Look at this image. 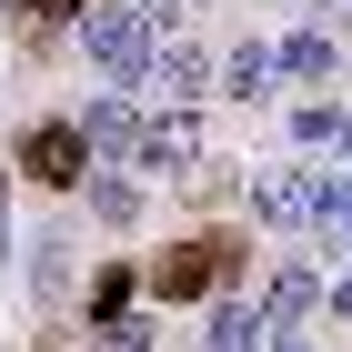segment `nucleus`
I'll return each mask as SVG.
<instances>
[{
	"mask_svg": "<svg viewBox=\"0 0 352 352\" xmlns=\"http://www.w3.org/2000/svg\"><path fill=\"white\" fill-rule=\"evenodd\" d=\"M151 51H162V21H151V0H91V10H81V60L101 71V81L141 91Z\"/></svg>",
	"mask_w": 352,
	"mask_h": 352,
	"instance_id": "obj_1",
	"label": "nucleus"
},
{
	"mask_svg": "<svg viewBox=\"0 0 352 352\" xmlns=\"http://www.w3.org/2000/svg\"><path fill=\"white\" fill-rule=\"evenodd\" d=\"M252 272V252L232 242V232H191V242H171L162 262H151V302H212V292H232Z\"/></svg>",
	"mask_w": 352,
	"mask_h": 352,
	"instance_id": "obj_2",
	"label": "nucleus"
},
{
	"mask_svg": "<svg viewBox=\"0 0 352 352\" xmlns=\"http://www.w3.org/2000/svg\"><path fill=\"white\" fill-rule=\"evenodd\" d=\"M10 171H30L41 191H81V182H91V131H81V111H71V121H30V131L10 141Z\"/></svg>",
	"mask_w": 352,
	"mask_h": 352,
	"instance_id": "obj_3",
	"label": "nucleus"
},
{
	"mask_svg": "<svg viewBox=\"0 0 352 352\" xmlns=\"http://www.w3.org/2000/svg\"><path fill=\"white\" fill-rule=\"evenodd\" d=\"M201 121L191 111H151L141 121V151H131V171H151V182H201Z\"/></svg>",
	"mask_w": 352,
	"mask_h": 352,
	"instance_id": "obj_4",
	"label": "nucleus"
},
{
	"mask_svg": "<svg viewBox=\"0 0 352 352\" xmlns=\"http://www.w3.org/2000/svg\"><path fill=\"white\" fill-rule=\"evenodd\" d=\"M212 81H221V60L201 51V41H171L162 30V51H151V71H141V91L162 111H191V101H212Z\"/></svg>",
	"mask_w": 352,
	"mask_h": 352,
	"instance_id": "obj_5",
	"label": "nucleus"
},
{
	"mask_svg": "<svg viewBox=\"0 0 352 352\" xmlns=\"http://www.w3.org/2000/svg\"><path fill=\"white\" fill-rule=\"evenodd\" d=\"M252 212H262L272 232H312V221H322V171H262V182H252Z\"/></svg>",
	"mask_w": 352,
	"mask_h": 352,
	"instance_id": "obj_6",
	"label": "nucleus"
},
{
	"mask_svg": "<svg viewBox=\"0 0 352 352\" xmlns=\"http://www.w3.org/2000/svg\"><path fill=\"white\" fill-rule=\"evenodd\" d=\"M141 121L151 111H131L121 91H101V101H81V131H91V162H121L131 171V151H141Z\"/></svg>",
	"mask_w": 352,
	"mask_h": 352,
	"instance_id": "obj_7",
	"label": "nucleus"
},
{
	"mask_svg": "<svg viewBox=\"0 0 352 352\" xmlns=\"http://www.w3.org/2000/svg\"><path fill=\"white\" fill-rule=\"evenodd\" d=\"M262 332H272V312H262V302H242V292H212V332H201V352H272Z\"/></svg>",
	"mask_w": 352,
	"mask_h": 352,
	"instance_id": "obj_8",
	"label": "nucleus"
},
{
	"mask_svg": "<svg viewBox=\"0 0 352 352\" xmlns=\"http://www.w3.org/2000/svg\"><path fill=\"white\" fill-rule=\"evenodd\" d=\"M342 60H352V51H342V41H332L322 21H302L292 41H282V71H292V81H332V71H342Z\"/></svg>",
	"mask_w": 352,
	"mask_h": 352,
	"instance_id": "obj_9",
	"label": "nucleus"
},
{
	"mask_svg": "<svg viewBox=\"0 0 352 352\" xmlns=\"http://www.w3.org/2000/svg\"><path fill=\"white\" fill-rule=\"evenodd\" d=\"M272 71H282V51H262V41H242V51H221V101H262L272 91Z\"/></svg>",
	"mask_w": 352,
	"mask_h": 352,
	"instance_id": "obj_10",
	"label": "nucleus"
},
{
	"mask_svg": "<svg viewBox=\"0 0 352 352\" xmlns=\"http://www.w3.org/2000/svg\"><path fill=\"white\" fill-rule=\"evenodd\" d=\"M312 252H352V162L322 171V221H312Z\"/></svg>",
	"mask_w": 352,
	"mask_h": 352,
	"instance_id": "obj_11",
	"label": "nucleus"
},
{
	"mask_svg": "<svg viewBox=\"0 0 352 352\" xmlns=\"http://www.w3.org/2000/svg\"><path fill=\"white\" fill-rule=\"evenodd\" d=\"M262 312H272V322H312V312H322V272H312V262H292V272L262 292Z\"/></svg>",
	"mask_w": 352,
	"mask_h": 352,
	"instance_id": "obj_12",
	"label": "nucleus"
},
{
	"mask_svg": "<svg viewBox=\"0 0 352 352\" xmlns=\"http://www.w3.org/2000/svg\"><path fill=\"white\" fill-rule=\"evenodd\" d=\"M292 151H322L332 162V151H342V101H302L292 111Z\"/></svg>",
	"mask_w": 352,
	"mask_h": 352,
	"instance_id": "obj_13",
	"label": "nucleus"
},
{
	"mask_svg": "<svg viewBox=\"0 0 352 352\" xmlns=\"http://www.w3.org/2000/svg\"><path fill=\"white\" fill-rule=\"evenodd\" d=\"M81 191H91V212H101L111 232H121V221H141V182H121V171H91Z\"/></svg>",
	"mask_w": 352,
	"mask_h": 352,
	"instance_id": "obj_14",
	"label": "nucleus"
},
{
	"mask_svg": "<svg viewBox=\"0 0 352 352\" xmlns=\"http://www.w3.org/2000/svg\"><path fill=\"white\" fill-rule=\"evenodd\" d=\"M91 342L101 352H151V322L141 312H111V322H91Z\"/></svg>",
	"mask_w": 352,
	"mask_h": 352,
	"instance_id": "obj_15",
	"label": "nucleus"
},
{
	"mask_svg": "<svg viewBox=\"0 0 352 352\" xmlns=\"http://www.w3.org/2000/svg\"><path fill=\"white\" fill-rule=\"evenodd\" d=\"M121 302H131V272L111 262V272H101V282H91V322H111V312H121Z\"/></svg>",
	"mask_w": 352,
	"mask_h": 352,
	"instance_id": "obj_16",
	"label": "nucleus"
},
{
	"mask_svg": "<svg viewBox=\"0 0 352 352\" xmlns=\"http://www.w3.org/2000/svg\"><path fill=\"white\" fill-rule=\"evenodd\" d=\"M21 10H30V21H81L91 0H21Z\"/></svg>",
	"mask_w": 352,
	"mask_h": 352,
	"instance_id": "obj_17",
	"label": "nucleus"
},
{
	"mask_svg": "<svg viewBox=\"0 0 352 352\" xmlns=\"http://www.w3.org/2000/svg\"><path fill=\"white\" fill-rule=\"evenodd\" d=\"M322 312H332V322H352V272H342V282L322 292Z\"/></svg>",
	"mask_w": 352,
	"mask_h": 352,
	"instance_id": "obj_18",
	"label": "nucleus"
},
{
	"mask_svg": "<svg viewBox=\"0 0 352 352\" xmlns=\"http://www.w3.org/2000/svg\"><path fill=\"white\" fill-rule=\"evenodd\" d=\"M182 10H221V0H151V21H182Z\"/></svg>",
	"mask_w": 352,
	"mask_h": 352,
	"instance_id": "obj_19",
	"label": "nucleus"
},
{
	"mask_svg": "<svg viewBox=\"0 0 352 352\" xmlns=\"http://www.w3.org/2000/svg\"><path fill=\"white\" fill-rule=\"evenodd\" d=\"M332 162H352V111H342V151H332Z\"/></svg>",
	"mask_w": 352,
	"mask_h": 352,
	"instance_id": "obj_20",
	"label": "nucleus"
},
{
	"mask_svg": "<svg viewBox=\"0 0 352 352\" xmlns=\"http://www.w3.org/2000/svg\"><path fill=\"white\" fill-rule=\"evenodd\" d=\"M272 352H322V342H272Z\"/></svg>",
	"mask_w": 352,
	"mask_h": 352,
	"instance_id": "obj_21",
	"label": "nucleus"
}]
</instances>
